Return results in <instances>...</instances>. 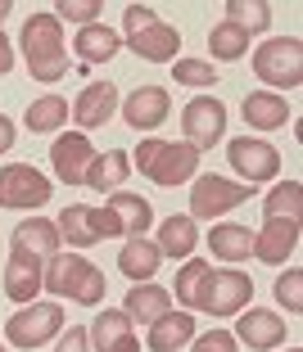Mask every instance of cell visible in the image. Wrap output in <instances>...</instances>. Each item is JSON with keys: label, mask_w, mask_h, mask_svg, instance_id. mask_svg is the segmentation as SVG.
I'll list each match as a JSON object with an SVG mask.
<instances>
[{"label": "cell", "mask_w": 303, "mask_h": 352, "mask_svg": "<svg viewBox=\"0 0 303 352\" xmlns=\"http://www.w3.org/2000/svg\"><path fill=\"white\" fill-rule=\"evenodd\" d=\"M45 289L54 298L82 302V307H100L105 294H109V280L82 253H54V258H45Z\"/></svg>", "instance_id": "1"}, {"label": "cell", "mask_w": 303, "mask_h": 352, "mask_svg": "<svg viewBox=\"0 0 303 352\" xmlns=\"http://www.w3.org/2000/svg\"><path fill=\"white\" fill-rule=\"evenodd\" d=\"M23 59H28V73L36 82H59L68 73V41H63V23L54 14H32L23 23Z\"/></svg>", "instance_id": "2"}, {"label": "cell", "mask_w": 303, "mask_h": 352, "mask_svg": "<svg viewBox=\"0 0 303 352\" xmlns=\"http://www.w3.org/2000/svg\"><path fill=\"white\" fill-rule=\"evenodd\" d=\"M123 41L145 63H172L181 50V32L158 23L149 5H127L123 10Z\"/></svg>", "instance_id": "3"}, {"label": "cell", "mask_w": 303, "mask_h": 352, "mask_svg": "<svg viewBox=\"0 0 303 352\" xmlns=\"http://www.w3.org/2000/svg\"><path fill=\"white\" fill-rule=\"evenodd\" d=\"M132 163L154 186H181V181L199 176V149L186 145V140H140Z\"/></svg>", "instance_id": "4"}, {"label": "cell", "mask_w": 303, "mask_h": 352, "mask_svg": "<svg viewBox=\"0 0 303 352\" xmlns=\"http://www.w3.org/2000/svg\"><path fill=\"white\" fill-rule=\"evenodd\" d=\"M253 73L276 91H294L303 82V41L299 36H272L253 50Z\"/></svg>", "instance_id": "5"}, {"label": "cell", "mask_w": 303, "mask_h": 352, "mask_svg": "<svg viewBox=\"0 0 303 352\" xmlns=\"http://www.w3.org/2000/svg\"><path fill=\"white\" fill-rule=\"evenodd\" d=\"M59 334H63V307L59 302H28V307H19L5 321V339L14 348H28V352L59 339Z\"/></svg>", "instance_id": "6"}, {"label": "cell", "mask_w": 303, "mask_h": 352, "mask_svg": "<svg viewBox=\"0 0 303 352\" xmlns=\"http://www.w3.org/2000/svg\"><path fill=\"white\" fill-rule=\"evenodd\" d=\"M253 302V280L244 276V271H213L204 276V289H199V311H209V316H236V311H244Z\"/></svg>", "instance_id": "7"}, {"label": "cell", "mask_w": 303, "mask_h": 352, "mask_svg": "<svg viewBox=\"0 0 303 352\" xmlns=\"http://www.w3.org/2000/svg\"><path fill=\"white\" fill-rule=\"evenodd\" d=\"M244 199H253V186L244 181H227V176L209 172V176H195V186H190V217H222L231 208H240Z\"/></svg>", "instance_id": "8"}, {"label": "cell", "mask_w": 303, "mask_h": 352, "mask_svg": "<svg viewBox=\"0 0 303 352\" xmlns=\"http://www.w3.org/2000/svg\"><path fill=\"white\" fill-rule=\"evenodd\" d=\"M54 186L50 176H41L32 163H5L0 167V208H23V212H32V208L50 204Z\"/></svg>", "instance_id": "9"}, {"label": "cell", "mask_w": 303, "mask_h": 352, "mask_svg": "<svg viewBox=\"0 0 303 352\" xmlns=\"http://www.w3.org/2000/svg\"><path fill=\"white\" fill-rule=\"evenodd\" d=\"M181 131H186V145H195L199 154L213 149L227 135V104H218L213 95H195L181 109Z\"/></svg>", "instance_id": "10"}, {"label": "cell", "mask_w": 303, "mask_h": 352, "mask_svg": "<svg viewBox=\"0 0 303 352\" xmlns=\"http://www.w3.org/2000/svg\"><path fill=\"white\" fill-rule=\"evenodd\" d=\"M227 158L231 167H236V176H244V186H262V181H272L276 172H281V154H276V145H267V140H231L227 145Z\"/></svg>", "instance_id": "11"}, {"label": "cell", "mask_w": 303, "mask_h": 352, "mask_svg": "<svg viewBox=\"0 0 303 352\" xmlns=\"http://www.w3.org/2000/svg\"><path fill=\"white\" fill-rule=\"evenodd\" d=\"M91 163H95V145L86 140V131H63L50 145V167L63 186H86Z\"/></svg>", "instance_id": "12"}, {"label": "cell", "mask_w": 303, "mask_h": 352, "mask_svg": "<svg viewBox=\"0 0 303 352\" xmlns=\"http://www.w3.org/2000/svg\"><path fill=\"white\" fill-rule=\"evenodd\" d=\"M45 289V258L28 249H10V262H5V294L14 302H36V294Z\"/></svg>", "instance_id": "13"}, {"label": "cell", "mask_w": 303, "mask_h": 352, "mask_svg": "<svg viewBox=\"0 0 303 352\" xmlns=\"http://www.w3.org/2000/svg\"><path fill=\"white\" fill-rule=\"evenodd\" d=\"M118 109H123L132 131H158V126L167 122V113H172V95H167L163 86H136Z\"/></svg>", "instance_id": "14"}, {"label": "cell", "mask_w": 303, "mask_h": 352, "mask_svg": "<svg viewBox=\"0 0 303 352\" xmlns=\"http://www.w3.org/2000/svg\"><path fill=\"white\" fill-rule=\"evenodd\" d=\"M86 339L95 343V352H140V339H136V321L127 316L123 307H105L100 316L91 321Z\"/></svg>", "instance_id": "15"}, {"label": "cell", "mask_w": 303, "mask_h": 352, "mask_svg": "<svg viewBox=\"0 0 303 352\" xmlns=\"http://www.w3.org/2000/svg\"><path fill=\"white\" fill-rule=\"evenodd\" d=\"M236 343H244L253 352H272L285 343V321L267 307H244L240 321H236Z\"/></svg>", "instance_id": "16"}, {"label": "cell", "mask_w": 303, "mask_h": 352, "mask_svg": "<svg viewBox=\"0 0 303 352\" xmlns=\"http://www.w3.org/2000/svg\"><path fill=\"white\" fill-rule=\"evenodd\" d=\"M299 249V221L285 217H267L262 230H253V258L267 267H285V258Z\"/></svg>", "instance_id": "17"}, {"label": "cell", "mask_w": 303, "mask_h": 352, "mask_svg": "<svg viewBox=\"0 0 303 352\" xmlns=\"http://www.w3.org/2000/svg\"><path fill=\"white\" fill-rule=\"evenodd\" d=\"M68 109H73V122L82 126V131L105 126L109 118L118 113V86L114 82H91V86H82V95H77Z\"/></svg>", "instance_id": "18"}, {"label": "cell", "mask_w": 303, "mask_h": 352, "mask_svg": "<svg viewBox=\"0 0 303 352\" xmlns=\"http://www.w3.org/2000/svg\"><path fill=\"white\" fill-rule=\"evenodd\" d=\"M240 118H244V126H253V131H281V126L290 122V104H285V95L249 91L244 104H240Z\"/></svg>", "instance_id": "19"}, {"label": "cell", "mask_w": 303, "mask_h": 352, "mask_svg": "<svg viewBox=\"0 0 303 352\" xmlns=\"http://www.w3.org/2000/svg\"><path fill=\"white\" fill-rule=\"evenodd\" d=\"M73 50H77V59L91 68V63H109L118 50H123V32H114V28H105V23H91V28H82L73 36ZM82 68V73H86Z\"/></svg>", "instance_id": "20"}, {"label": "cell", "mask_w": 303, "mask_h": 352, "mask_svg": "<svg viewBox=\"0 0 303 352\" xmlns=\"http://www.w3.org/2000/svg\"><path fill=\"white\" fill-rule=\"evenodd\" d=\"M109 212H114L118 226H123V239H140V235L149 230V221H154V208H149V199L127 195V190H114V195H109Z\"/></svg>", "instance_id": "21"}, {"label": "cell", "mask_w": 303, "mask_h": 352, "mask_svg": "<svg viewBox=\"0 0 303 352\" xmlns=\"http://www.w3.org/2000/svg\"><path fill=\"white\" fill-rule=\"evenodd\" d=\"M195 339V316L190 311H167V316H158L154 325H149V352H177L186 348V343Z\"/></svg>", "instance_id": "22"}, {"label": "cell", "mask_w": 303, "mask_h": 352, "mask_svg": "<svg viewBox=\"0 0 303 352\" xmlns=\"http://www.w3.org/2000/svg\"><path fill=\"white\" fill-rule=\"evenodd\" d=\"M10 249H28V253H36V258H54V253H59V226L45 221V217H28V221L14 226Z\"/></svg>", "instance_id": "23"}, {"label": "cell", "mask_w": 303, "mask_h": 352, "mask_svg": "<svg viewBox=\"0 0 303 352\" xmlns=\"http://www.w3.org/2000/svg\"><path fill=\"white\" fill-rule=\"evenodd\" d=\"M123 311L132 316V321H145V325H154L158 316H167L172 311V294L163 289V285H132L127 289V302H123Z\"/></svg>", "instance_id": "24"}, {"label": "cell", "mask_w": 303, "mask_h": 352, "mask_svg": "<svg viewBox=\"0 0 303 352\" xmlns=\"http://www.w3.org/2000/svg\"><path fill=\"white\" fill-rule=\"evenodd\" d=\"M158 262H163V253H158V244H149L145 235H140V239H127L123 249H118V271H123L127 280H136V285L154 280Z\"/></svg>", "instance_id": "25"}, {"label": "cell", "mask_w": 303, "mask_h": 352, "mask_svg": "<svg viewBox=\"0 0 303 352\" xmlns=\"http://www.w3.org/2000/svg\"><path fill=\"white\" fill-rule=\"evenodd\" d=\"M54 226H59V235L73 244V253L77 249H91L95 239H105V235H100V226H95V208L91 204H68L59 212V221H54Z\"/></svg>", "instance_id": "26"}, {"label": "cell", "mask_w": 303, "mask_h": 352, "mask_svg": "<svg viewBox=\"0 0 303 352\" xmlns=\"http://www.w3.org/2000/svg\"><path fill=\"white\" fill-rule=\"evenodd\" d=\"M209 249L222 262H244V258H253V230L236 226V221H218L209 230Z\"/></svg>", "instance_id": "27"}, {"label": "cell", "mask_w": 303, "mask_h": 352, "mask_svg": "<svg viewBox=\"0 0 303 352\" xmlns=\"http://www.w3.org/2000/svg\"><path fill=\"white\" fill-rule=\"evenodd\" d=\"M199 244V230H195V217L190 212H177L158 226V253L163 258H190Z\"/></svg>", "instance_id": "28"}, {"label": "cell", "mask_w": 303, "mask_h": 352, "mask_svg": "<svg viewBox=\"0 0 303 352\" xmlns=\"http://www.w3.org/2000/svg\"><path fill=\"white\" fill-rule=\"evenodd\" d=\"M127 172H132V154H123V149H109V154H95L91 172H86V186L95 190V195H114L118 186L127 181Z\"/></svg>", "instance_id": "29"}, {"label": "cell", "mask_w": 303, "mask_h": 352, "mask_svg": "<svg viewBox=\"0 0 303 352\" xmlns=\"http://www.w3.org/2000/svg\"><path fill=\"white\" fill-rule=\"evenodd\" d=\"M68 100H59V95H41V100H32L28 104V113H23V126L28 131H36V135H50V131H59L63 122H68Z\"/></svg>", "instance_id": "30"}, {"label": "cell", "mask_w": 303, "mask_h": 352, "mask_svg": "<svg viewBox=\"0 0 303 352\" xmlns=\"http://www.w3.org/2000/svg\"><path fill=\"white\" fill-rule=\"evenodd\" d=\"M262 212H267V217L299 221V212H303V186L294 181V176H285V181H276V186L267 190V199H262Z\"/></svg>", "instance_id": "31"}, {"label": "cell", "mask_w": 303, "mask_h": 352, "mask_svg": "<svg viewBox=\"0 0 303 352\" xmlns=\"http://www.w3.org/2000/svg\"><path fill=\"white\" fill-rule=\"evenodd\" d=\"M227 23L244 28L249 36H258V32L272 28V5L267 0H227Z\"/></svg>", "instance_id": "32"}, {"label": "cell", "mask_w": 303, "mask_h": 352, "mask_svg": "<svg viewBox=\"0 0 303 352\" xmlns=\"http://www.w3.org/2000/svg\"><path fill=\"white\" fill-rule=\"evenodd\" d=\"M249 41H253L249 32H244V28H236V23H227V19H222L218 28L209 32V50H213V59H222V63L240 59V54L249 50Z\"/></svg>", "instance_id": "33"}, {"label": "cell", "mask_w": 303, "mask_h": 352, "mask_svg": "<svg viewBox=\"0 0 303 352\" xmlns=\"http://www.w3.org/2000/svg\"><path fill=\"white\" fill-rule=\"evenodd\" d=\"M204 276H209V262L204 258H186V267L177 271V289H167V294H177V302H186V307H195L199 302V289H204Z\"/></svg>", "instance_id": "34"}, {"label": "cell", "mask_w": 303, "mask_h": 352, "mask_svg": "<svg viewBox=\"0 0 303 352\" xmlns=\"http://www.w3.org/2000/svg\"><path fill=\"white\" fill-rule=\"evenodd\" d=\"M177 68H172V77H177L181 86H213L218 82V68H213L209 59H172Z\"/></svg>", "instance_id": "35"}, {"label": "cell", "mask_w": 303, "mask_h": 352, "mask_svg": "<svg viewBox=\"0 0 303 352\" xmlns=\"http://www.w3.org/2000/svg\"><path fill=\"white\" fill-rule=\"evenodd\" d=\"M276 302H281L285 311H303V271L299 267H290L276 280Z\"/></svg>", "instance_id": "36"}, {"label": "cell", "mask_w": 303, "mask_h": 352, "mask_svg": "<svg viewBox=\"0 0 303 352\" xmlns=\"http://www.w3.org/2000/svg\"><path fill=\"white\" fill-rule=\"evenodd\" d=\"M54 19H73V23H82V28H91V23H100V10H105V5H100V0H59V5H54Z\"/></svg>", "instance_id": "37"}, {"label": "cell", "mask_w": 303, "mask_h": 352, "mask_svg": "<svg viewBox=\"0 0 303 352\" xmlns=\"http://www.w3.org/2000/svg\"><path fill=\"white\" fill-rule=\"evenodd\" d=\"M240 343H236V334L231 330H209L199 334V339H190V352H236Z\"/></svg>", "instance_id": "38"}, {"label": "cell", "mask_w": 303, "mask_h": 352, "mask_svg": "<svg viewBox=\"0 0 303 352\" xmlns=\"http://www.w3.org/2000/svg\"><path fill=\"white\" fill-rule=\"evenodd\" d=\"M91 348V339H86L82 325H68V330L59 334V343H54V352H86Z\"/></svg>", "instance_id": "39"}, {"label": "cell", "mask_w": 303, "mask_h": 352, "mask_svg": "<svg viewBox=\"0 0 303 352\" xmlns=\"http://www.w3.org/2000/svg\"><path fill=\"white\" fill-rule=\"evenodd\" d=\"M95 226H100V235H105V239L123 235V226H118V217L109 212V204H105V208H95Z\"/></svg>", "instance_id": "40"}, {"label": "cell", "mask_w": 303, "mask_h": 352, "mask_svg": "<svg viewBox=\"0 0 303 352\" xmlns=\"http://www.w3.org/2000/svg\"><path fill=\"white\" fill-rule=\"evenodd\" d=\"M10 149H14V122L0 113V154H10Z\"/></svg>", "instance_id": "41"}, {"label": "cell", "mask_w": 303, "mask_h": 352, "mask_svg": "<svg viewBox=\"0 0 303 352\" xmlns=\"http://www.w3.org/2000/svg\"><path fill=\"white\" fill-rule=\"evenodd\" d=\"M14 68V50H10V36L0 32V73H10Z\"/></svg>", "instance_id": "42"}, {"label": "cell", "mask_w": 303, "mask_h": 352, "mask_svg": "<svg viewBox=\"0 0 303 352\" xmlns=\"http://www.w3.org/2000/svg\"><path fill=\"white\" fill-rule=\"evenodd\" d=\"M14 10V5H10V0H0V19H5V14H10Z\"/></svg>", "instance_id": "43"}, {"label": "cell", "mask_w": 303, "mask_h": 352, "mask_svg": "<svg viewBox=\"0 0 303 352\" xmlns=\"http://www.w3.org/2000/svg\"><path fill=\"white\" fill-rule=\"evenodd\" d=\"M285 352H299V348H285Z\"/></svg>", "instance_id": "44"}, {"label": "cell", "mask_w": 303, "mask_h": 352, "mask_svg": "<svg viewBox=\"0 0 303 352\" xmlns=\"http://www.w3.org/2000/svg\"><path fill=\"white\" fill-rule=\"evenodd\" d=\"M0 352H5V343H0Z\"/></svg>", "instance_id": "45"}]
</instances>
